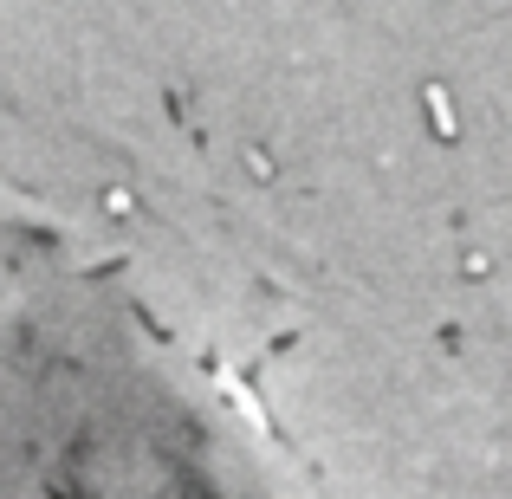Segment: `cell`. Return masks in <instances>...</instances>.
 <instances>
[{"label": "cell", "mask_w": 512, "mask_h": 499, "mask_svg": "<svg viewBox=\"0 0 512 499\" xmlns=\"http://www.w3.org/2000/svg\"><path fill=\"white\" fill-rule=\"evenodd\" d=\"M46 143L7 499H512V39L150 0Z\"/></svg>", "instance_id": "1"}]
</instances>
